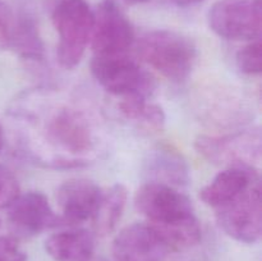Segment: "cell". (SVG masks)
Returning <instances> with one entry per match:
<instances>
[{"label":"cell","mask_w":262,"mask_h":261,"mask_svg":"<svg viewBox=\"0 0 262 261\" xmlns=\"http://www.w3.org/2000/svg\"><path fill=\"white\" fill-rule=\"evenodd\" d=\"M45 250L55 261H90L95 253V237L86 229L64 230L45 241Z\"/></svg>","instance_id":"cell-15"},{"label":"cell","mask_w":262,"mask_h":261,"mask_svg":"<svg viewBox=\"0 0 262 261\" xmlns=\"http://www.w3.org/2000/svg\"><path fill=\"white\" fill-rule=\"evenodd\" d=\"M137 54L145 63L173 82L186 81L197 60L193 41L182 33L155 30L138 40Z\"/></svg>","instance_id":"cell-1"},{"label":"cell","mask_w":262,"mask_h":261,"mask_svg":"<svg viewBox=\"0 0 262 261\" xmlns=\"http://www.w3.org/2000/svg\"><path fill=\"white\" fill-rule=\"evenodd\" d=\"M53 25L59 36L56 56L63 68L81 63L94 28V10L86 0H61L53 12Z\"/></svg>","instance_id":"cell-2"},{"label":"cell","mask_w":262,"mask_h":261,"mask_svg":"<svg viewBox=\"0 0 262 261\" xmlns=\"http://www.w3.org/2000/svg\"><path fill=\"white\" fill-rule=\"evenodd\" d=\"M102 191L95 182L86 178L69 179L56 191V202L63 222L78 224L92 220L101 201Z\"/></svg>","instance_id":"cell-11"},{"label":"cell","mask_w":262,"mask_h":261,"mask_svg":"<svg viewBox=\"0 0 262 261\" xmlns=\"http://www.w3.org/2000/svg\"><path fill=\"white\" fill-rule=\"evenodd\" d=\"M119 110L127 119L141 123L148 129L160 130L165 124V113L159 105L148 104L146 97H123Z\"/></svg>","instance_id":"cell-17"},{"label":"cell","mask_w":262,"mask_h":261,"mask_svg":"<svg viewBox=\"0 0 262 261\" xmlns=\"http://www.w3.org/2000/svg\"><path fill=\"white\" fill-rule=\"evenodd\" d=\"M128 3H132V4H142V3H147L150 0H127Z\"/></svg>","instance_id":"cell-25"},{"label":"cell","mask_w":262,"mask_h":261,"mask_svg":"<svg viewBox=\"0 0 262 261\" xmlns=\"http://www.w3.org/2000/svg\"><path fill=\"white\" fill-rule=\"evenodd\" d=\"M135 42V31L115 0H104L94 10L91 44L95 55H120Z\"/></svg>","instance_id":"cell-8"},{"label":"cell","mask_w":262,"mask_h":261,"mask_svg":"<svg viewBox=\"0 0 262 261\" xmlns=\"http://www.w3.org/2000/svg\"><path fill=\"white\" fill-rule=\"evenodd\" d=\"M200 155L217 165L253 166L260 160L261 135L258 129H247L227 136H200L194 141Z\"/></svg>","instance_id":"cell-7"},{"label":"cell","mask_w":262,"mask_h":261,"mask_svg":"<svg viewBox=\"0 0 262 261\" xmlns=\"http://www.w3.org/2000/svg\"><path fill=\"white\" fill-rule=\"evenodd\" d=\"M209 26L225 40L253 41L261 37L260 0H217L207 13Z\"/></svg>","instance_id":"cell-5"},{"label":"cell","mask_w":262,"mask_h":261,"mask_svg":"<svg viewBox=\"0 0 262 261\" xmlns=\"http://www.w3.org/2000/svg\"><path fill=\"white\" fill-rule=\"evenodd\" d=\"M114 261H163L169 250L148 223H135L113 241Z\"/></svg>","instance_id":"cell-10"},{"label":"cell","mask_w":262,"mask_h":261,"mask_svg":"<svg viewBox=\"0 0 262 261\" xmlns=\"http://www.w3.org/2000/svg\"><path fill=\"white\" fill-rule=\"evenodd\" d=\"M176 5L182 8H186V7H192V5H197L200 3L205 2V0H171Z\"/></svg>","instance_id":"cell-23"},{"label":"cell","mask_w":262,"mask_h":261,"mask_svg":"<svg viewBox=\"0 0 262 261\" xmlns=\"http://www.w3.org/2000/svg\"><path fill=\"white\" fill-rule=\"evenodd\" d=\"M91 73L102 89L117 96L147 99L156 87L154 77L125 54L95 55Z\"/></svg>","instance_id":"cell-3"},{"label":"cell","mask_w":262,"mask_h":261,"mask_svg":"<svg viewBox=\"0 0 262 261\" xmlns=\"http://www.w3.org/2000/svg\"><path fill=\"white\" fill-rule=\"evenodd\" d=\"M136 209L145 215L152 227L178 224L194 217V210L188 196L173 186L147 182L137 189Z\"/></svg>","instance_id":"cell-6"},{"label":"cell","mask_w":262,"mask_h":261,"mask_svg":"<svg viewBox=\"0 0 262 261\" xmlns=\"http://www.w3.org/2000/svg\"><path fill=\"white\" fill-rule=\"evenodd\" d=\"M19 194V183L14 174L0 165V209L9 206Z\"/></svg>","instance_id":"cell-21"},{"label":"cell","mask_w":262,"mask_h":261,"mask_svg":"<svg viewBox=\"0 0 262 261\" xmlns=\"http://www.w3.org/2000/svg\"><path fill=\"white\" fill-rule=\"evenodd\" d=\"M257 178L260 177L253 166H230L200 191V199L207 206L216 209L239 196Z\"/></svg>","instance_id":"cell-13"},{"label":"cell","mask_w":262,"mask_h":261,"mask_svg":"<svg viewBox=\"0 0 262 261\" xmlns=\"http://www.w3.org/2000/svg\"><path fill=\"white\" fill-rule=\"evenodd\" d=\"M19 17L14 14L9 4L0 0V50L13 48L17 35Z\"/></svg>","instance_id":"cell-20"},{"label":"cell","mask_w":262,"mask_h":261,"mask_svg":"<svg viewBox=\"0 0 262 261\" xmlns=\"http://www.w3.org/2000/svg\"><path fill=\"white\" fill-rule=\"evenodd\" d=\"M8 220L15 234L32 237L63 223V219L54 212L49 200L42 192L31 191L19 194L8 206Z\"/></svg>","instance_id":"cell-9"},{"label":"cell","mask_w":262,"mask_h":261,"mask_svg":"<svg viewBox=\"0 0 262 261\" xmlns=\"http://www.w3.org/2000/svg\"><path fill=\"white\" fill-rule=\"evenodd\" d=\"M216 222L227 235L242 243H256L262 234L260 178L232 201L216 207Z\"/></svg>","instance_id":"cell-4"},{"label":"cell","mask_w":262,"mask_h":261,"mask_svg":"<svg viewBox=\"0 0 262 261\" xmlns=\"http://www.w3.org/2000/svg\"><path fill=\"white\" fill-rule=\"evenodd\" d=\"M22 55L31 59H40L43 54V45L38 36L35 22L28 17H19L14 45Z\"/></svg>","instance_id":"cell-18"},{"label":"cell","mask_w":262,"mask_h":261,"mask_svg":"<svg viewBox=\"0 0 262 261\" xmlns=\"http://www.w3.org/2000/svg\"><path fill=\"white\" fill-rule=\"evenodd\" d=\"M0 261H27V256L12 237L0 238Z\"/></svg>","instance_id":"cell-22"},{"label":"cell","mask_w":262,"mask_h":261,"mask_svg":"<svg viewBox=\"0 0 262 261\" xmlns=\"http://www.w3.org/2000/svg\"><path fill=\"white\" fill-rule=\"evenodd\" d=\"M4 142H5L4 130H3L2 124H0V151H2V150H3V147H4Z\"/></svg>","instance_id":"cell-24"},{"label":"cell","mask_w":262,"mask_h":261,"mask_svg":"<svg viewBox=\"0 0 262 261\" xmlns=\"http://www.w3.org/2000/svg\"><path fill=\"white\" fill-rule=\"evenodd\" d=\"M235 61L239 71L245 74H260L262 71V45L260 38L250 41V44L243 46L237 53Z\"/></svg>","instance_id":"cell-19"},{"label":"cell","mask_w":262,"mask_h":261,"mask_svg":"<svg viewBox=\"0 0 262 261\" xmlns=\"http://www.w3.org/2000/svg\"><path fill=\"white\" fill-rule=\"evenodd\" d=\"M145 173L150 182L186 186L189 182V168L181 153L169 145L156 146L145 161Z\"/></svg>","instance_id":"cell-14"},{"label":"cell","mask_w":262,"mask_h":261,"mask_svg":"<svg viewBox=\"0 0 262 261\" xmlns=\"http://www.w3.org/2000/svg\"><path fill=\"white\" fill-rule=\"evenodd\" d=\"M48 136L51 142L72 154L87 153L94 142L86 119L71 109L59 110L49 120Z\"/></svg>","instance_id":"cell-12"},{"label":"cell","mask_w":262,"mask_h":261,"mask_svg":"<svg viewBox=\"0 0 262 261\" xmlns=\"http://www.w3.org/2000/svg\"><path fill=\"white\" fill-rule=\"evenodd\" d=\"M128 192L123 184H114L109 191L102 192L96 214L92 217L96 234L106 235L114 230L122 219L127 204Z\"/></svg>","instance_id":"cell-16"}]
</instances>
